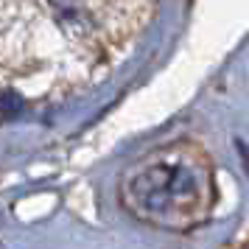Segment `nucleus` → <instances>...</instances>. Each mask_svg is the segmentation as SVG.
<instances>
[{
  "label": "nucleus",
  "instance_id": "f257e3e1",
  "mask_svg": "<svg viewBox=\"0 0 249 249\" xmlns=\"http://www.w3.org/2000/svg\"><path fill=\"white\" fill-rule=\"evenodd\" d=\"M121 199L140 221L182 232L210 213L215 202L213 171L199 148L185 143L160 148L124 177Z\"/></svg>",
  "mask_w": 249,
  "mask_h": 249
}]
</instances>
